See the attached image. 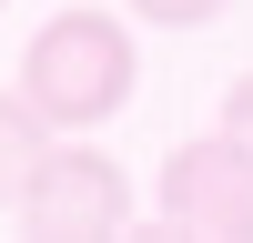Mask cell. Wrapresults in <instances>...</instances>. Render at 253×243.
Listing matches in <instances>:
<instances>
[{"label":"cell","instance_id":"obj_3","mask_svg":"<svg viewBox=\"0 0 253 243\" xmlns=\"http://www.w3.org/2000/svg\"><path fill=\"white\" fill-rule=\"evenodd\" d=\"M122 223H132V182H122V162L91 152V132H81V142H51L31 202H20V233H31V243H112Z\"/></svg>","mask_w":253,"mask_h":243},{"label":"cell","instance_id":"obj_2","mask_svg":"<svg viewBox=\"0 0 253 243\" xmlns=\"http://www.w3.org/2000/svg\"><path fill=\"white\" fill-rule=\"evenodd\" d=\"M162 233L193 243H253V142L223 122V132H193L162 152Z\"/></svg>","mask_w":253,"mask_h":243},{"label":"cell","instance_id":"obj_4","mask_svg":"<svg viewBox=\"0 0 253 243\" xmlns=\"http://www.w3.org/2000/svg\"><path fill=\"white\" fill-rule=\"evenodd\" d=\"M41 162H51V112H41L31 91H0V213L31 202Z\"/></svg>","mask_w":253,"mask_h":243},{"label":"cell","instance_id":"obj_1","mask_svg":"<svg viewBox=\"0 0 253 243\" xmlns=\"http://www.w3.org/2000/svg\"><path fill=\"white\" fill-rule=\"evenodd\" d=\"M132 81H142V51H132V31L112 10H61L20 51V91L51 112V132H101L132 101Z\"/></svg>","mask_w":253,"mask_h":243},{"label":"cell","instance_id":"obj_6","mask_svg":"<svg viewBox=\"0 0 253 243\" xmlns=\"http://www.w3.org/2000/svg\"><path fill=\"white\" fill-rule=\"evenodd\" d=\"M223 122H233V132H243V142H253V71H243V81H233V91H223Z\"/></svg>","mask_w":253,"mask_h":243},{"label":"cell","instance_id":"obj_5","mask_svg":"<svg viewBox=\"0 0 253 243\" xmlns=\"http://www.w3.org/2000/svg\"><path fill=\"white\" fill-rule=\"evenodd\" d=\"M132 20H152V31H203V20H223L233 0H122Z\"/></svg>","mask_w":253,"mask_h":243},{"label":"cell","instance_id":"obj_7","mask_svg":"<svg viewBox=\"0 0 253 243\" xmlns=\"http://www.w3.org/2000/svg\"><path fill=\"white\" fill-rule=\"evenodd\" d=\"M0 10H10V0H0Z\"/></svg>","mask_w":253,"mask_h":243}]
</instances>
